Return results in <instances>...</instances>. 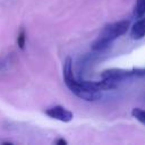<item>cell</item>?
Here are the masks:
<instances>
[{"label": "cell", "instance_id": "cell-6", "mask_svg": "<svg viewBox=\"0 0 145 145\" xmlns=\"http://www.w3.org/2000/svg\"><path fill=\"white\" fill-rule=\"evenodd\" d=\"M134 15L136 18H142L145 15V0H136Z\"/></svg>", "mask_w": 145, "mask_h": 145}, {"label": "cell", "instance_id": "cell-10", "mask_svg": "<svg viewBox=\"0 0 145 145\" xmlns=\"http://www.w3.org/2000/svg\"><path fill=\"white\" fill-rule=\"evenodd\" d=\"M54 144L56 145H67L68 142L66 139H63V138H58V139L54 140Z\"/></svg>", "mask_w": 145, "mask_h": 145}, {"label": "cell", "instance_id": "cell-7", "mask_svg": "<svg viewBox=\"0 0 145 145\" xmlns=\"http://www.w3.org/2000/svg\"><path fill=\"white\" fill-rule=\"evenodd\" d=\"M17 45L20 50H25L26 48V31L24 27H22L17 35Z\"/></svg>", "mask_w": 145, "mask_h": 145}, {"label": "cell", "instance_id": "cell-9", "mask_svg": "<svg viewBox=\"0 0 145 145\" xmlns=\"http://www.w3.org/2000/svg\"><path fill=\"white\" fill-rule=\"evenodd\" d=\"M8 63H10L9 57H2V58H0V71L7 69V68L9 67Z\"/></svg>", "mask_w": 145, "mask_h": 145}, {"label": "cell", "instance_id": "cell-3", "mask_svg": "<svg viewBox=\"0 0 145 145\" xmlns=\"http://www.w3.org/2000/svg\"><path fill=\"white\" fill-rule=\"evenodd\" d=\"M145 76V68H131V69H122V68H109L102 71L101 77L103 79H109L114 83H119L129 77H143Z\"/></svg>", "mask_w": 145, "mask_h": 145}, {"label": "cell", "instance_id": "cell-5", "mask_svg": "<svg viewBox=\"0 0 145 145\" xmlns=\"http://www.w3.org/2000/svg\"><path fill=\"white\" fill-rule=\"evenodd\" d=\"M145 36V17L138 18L131 26L130 37L133 40H140Z\"/></svg>", "mask_w": 145, "mask_h": 145}, {"label": "cell", "instance_id": "cell-8", "mask_svg": "<svg viewBox=\"0 0 145 145\" xmlns=\"http://www.w3.org/2000/svg\"><path fill=\"white\" fill-rule=\"evenodd\" d=\"M131 114L133 117L138 120L140 123L145 125V110L144 109H140V108H134L131 110Z\"/></svg>", "mask_w": 145, "mask_h": 145}, {"label": "cell", "instance_id": "cell-2", "mask_svg": "<svg viewBox=\"0 0 145 145\" xmlns=\"http://www.w3.org/2000/svg\"><path fill=\"white\" fill-rule=\"evenodd\" d=\"M129 27H130V22L127 19H121L105 25L100 32L96 40L92 43L91 49L95 52H100L108 49L111 45V43L119 36L123 35Z\"/></svg>", "mask_w": 145, "mask_h": 145}, {"label": "cell", "instance_id": "cell-4", "mask_svg": "<svg viewBox=\"0 0 145 145\" xmlns=\"http://www.w3.org/2000/svg\"><path fill=\"white\" fill-rule=\"evenodd\" d=\"M45 114L52 119H56V120H59L62 122H69L74 118L72 112L67 110L66 108H63L61 105H56V106H52L50 109H46Z\"/></svg>", "mask_w": 145, "mask_h": 145}, {"label": "cell", "instance_id": "cell-1", "mask_svg": "<svg viewBox=\"0 0 145 145\" xmlns=\"http://www.w3.org/2000/svg\"><path fill=\"white\" fill-rule=\"evenodd\" d=\"M62 74H63V80H65L66 86L77 97L85 100V101H96L101 97V92H96V91L86 88L82 84L80 79L75 78L74 71H72V60L70 57H67L63 62Z\"/></svg>", "mask_w": 145, "mask_h": 145}]
</instances>
